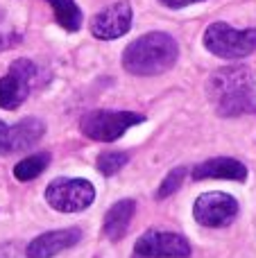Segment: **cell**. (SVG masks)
<instances>
[{"mask_svg": "<svg viewBox=\"0 0 256 258\" xmlns=\"http://www.w3.org/2000/svg\"><path fill=\"white\" fill-rule=\"evenodd\" d=\"M54 12L57 23L68 32H77L82 27V9L75 0H48Z\"/></svg>", "mask_w": 256, "mask_h": 258, "instance_id": "5bb4252c", "label": "cell"}, {"mask_svg": "<svg viewBox=\"0 0 256 258\" xmlns=\"http://www.w3.org/2000/svg\"><path fill=\"white\" fill-rule=\"evenodd\" d=\"M43 132H45V125L39 118H25V120L16 122L12 127V132H9V154L34 147L43 138Z\"/></svg>", "mask_w": 256, "mask_h": 258, "instance_id": "4fadbf2b", "label": "cell"}, {"mask_svg": "<svg viewBox=\"0 0 256 258\" xmlns=\"http://www.w3.org/2000/svg\"><path fill=\"white\" fill-rule=\"evenodd\" d=\"M134 211H136L134 200L116 202V204L107 211V215H104V236H107L109 240H120L127 233V229H130Z\"/></svg>", "mask_w": 256, "mask_h": 258, "instance_id": "7c38bea8", "label": "cell"}, {"mask_svg": "<svg viewBox=\"0 0 256 258\" xmlns=\"http://www.w3.org/2000/svg\"><path fill=\"white\" fill-rule=\"evenodd\" d=\"M45 200L59 213H80L95 200V188L86 179H54L45 188Z\"/></svg>", "mask_w": 256, "mask_h": 258, "instance_id": "5b68a950", "label": "cell"}, {"mask_svg": "<svg viewBox=\"0 0 256 258\" xmlns=\"http://www.w3.org/2000/svg\"><path fill=\"white\" fill-rule=\"evenodd\" d=\"M159 3H163L170 9H179V7H188V5H195V3H202V0H159Z\"/></svg>", "mask_w": 256, "mask_h": 258, "instance_id": "d6986e66", "label": "cell"}, {"mask_svg": "<svg viewBox=\"0 0 256 258\" xmlns=\"http://www.w3.org/2000/svg\"><path fill=\"white\" fill-rule=\"evenodd\" d=\"M184 177H186V168H172L170 172L166 174V179L161 181V186H159V190H157L159 200H163V197H170L172 192L179 190V186L184 183Z\"/></svg>", "mask_w": 256, "mask_h": 258, "instance_id": "e0dca14e", "label": "cell"}, {"mask_svg": "<svg viewBox=\"0 0 256 258\" xmlns=\"http://www.w3.org/2000/svg\"><path fill=\"white\" fill-rule=\"evenodd\" d=\"M39 68L30 59H16L9 66V73L0 77V109L14 111L27 100L32 86L36 82Z\"/></svg>", "mask_w": 256, "mask_h": 258, "instance_id": "8992f818", "label": "cell"}, {"mask_svg": "<svg viewBox=\"0 0 256 258\" xmlns=\"http://www.w3.org/2000/svg\"><path fill=\"white\" fill-rule=\"evenodd\" d=\"M193 215L202 227H229L238 215V202H236V197L227 195V192H204L195 202Z\"/></svg>", "mask_w": 256, "mask_h": 258, "instance_id": "52a82bcc", "label": "cell"}, {"mask_svg": "<svg viewBox=\"0 0 256 258\" xmlns=\"http://www.w3.org/2000/svg\"><path fill=\"white\" fill-rule=\"evenodd\" d=\"M193 179L202 181V179H229V181H245L247 179V168L236 159H209L204 163H200L193 170Z\"/></svg>", "mask_w": 256, "mask_h": 258, "instance_id": "8fae6325", "label": "cell"}, {"mask_svg": "<svg viewBox=\"0 0 256 258\" xmlns=\"http://www.w3.org/2000/svg\"><path fill=\"white\" fill-rule=\"evenodd\" d=\"M204 48L220 59H243L256 50V30H236L227 23H211L204 32Z\"/></svg>", "mask_w": 256, "mask_h": 258, "instance_id": "3957f363", "label": "cell"}, {"mask_svg": "<svg viewBox=\"0 0 256 258\" xmlns=\"http://www.w3.org/2000/svg\"><path fill=\"white\" fill-rule=\"evenodd\" d=\"M141 258H190V245L184 236L172 231H145L134 245Z\"/></svg>", "mask_w": 256, "mask_h": 258, "instance_id": "ba28073f", "label": "cell"}, {"mask_svg": "<svg viewBox=\"0 0 256 258\" xmlns=\"http://www.w3.org/2000/svg\"><path fill=\"white\" fill-rule=\"evenodd\" d=\"M127 161H130V154H127V152H102V154L98 156L95 168H98L102 174L111 177V174L120 172V170L125 168Z\"/></svg>", "mask_w": 256, "mask_h": 258, "instance_id": "2e32d148", "label": "cell"}, {"mask_svg": "<svg viewBox=\"0 0 256 258\" xmlns=\"http://www.w3.org/2000/svg\"><path fill=\"white\" fill-rule=\"evenodd\" d=\"M130 27H132V5L120 0V3H113L100 14H95L93 21H91V34L95 39L111 41L127 34Z\"/></svg>", "mask_w": 256, "mask_h": 258, "instance_id": "9c48e42d", "label": "cell"}, {"mask_svg": "<svg viewBox=\"0 0 256 258\" xmlns=\"http://www.w3.org/2000/svg\"><path fill=\"white\" fill-rule=\"evenodd\" d=\"M48 163H50L48 152L32 154V156H27V159L18 161L16 168H14V177H16L18 181H32V179H36L45 168H48Z\"/></svg>", "mask_w": 256, "mask_h": 258, "instance_id": "9a60e30c", "label": "cell"}, {"mask_svg": "<svg viewBox=\"0 0 256 258\" xmlns=\"http://www.w3.org/2000/svg\"><path fill=\"white\" fill-rule=\"evenodd\" d=\"M179 57V45L166 32H150L132 41L122 52V66L139 77H152L170 71Z\"/></svg>", "mask_w": 256, "mask_h": 258, "instance_id": "7a4b0ae2", "label": "cell"}, {"mask_svg": "<svg viewBox=\"0 0 256 258\" xmlns=\"http://www.w3.org/2000/svg\"><path fill=\"white\" fill-rule=\"evenodd\" d=\"M207 95L220 116L256 113V80L247 66H231L209 77Z\"/></svg>", "mask_w": 256, "mask_h": 258, "instance_id": "6da1fadb", "label": "cell"}, {"mask_svg": "<svg viewBox=\"0 0 256 258\" xmlns=\"http://www.w3.org/2000/svg\"><path fill=\"white\" fill-rule=\"evenodd\" d=\"M9 132L12 127H7L0 120V154H9Z\"/></svg>", "mask_w": 256, "mask_h": 258, "instance_id": "ac0fdd59", "label": "cell"}, {"mask_svg": "<svg viewBox=\"0 0 256 258\" xmlns=\"http://www.w3.org/2000/svg\"><path fill=\"white\" fill-rule=\"evenodd\" d=\"M80 240H82V231L77 227L41 233L39 238H34L27 245L25 256L27 258H52V256L61 254V251L71 249V247H75Z\"/></svg>", "mask_w": 256, "mask_h": 258, "instance_id": "30bf717a", "label": "cell"}, {"mask_svg": "<svg viewBox=\"0 0 256 258\" xmlns=\"http://www.w3.org/2000/svg\"><path fill=\"white\" fill-rule=\"evenodd\" d=\"M145 122V116L134 111H107V109H98V111H89L82 118L80 127L86 138L98 143H111L118 141L127 129Z\"/></svg>", "mask_w": 256, "mask_h": 258, "instance_id": "277c9868", "label": "cell"}]
</instances>
